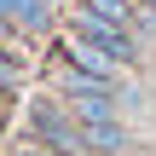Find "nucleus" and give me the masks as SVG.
Segmentation results:
<instances>
[{"label":"nucleus","mask_w":156,"mask_h":156,"mask_svg":"<svg viewBox=\"0 0 156 156\" xmlns=\"http://www.w3.org/2000/svg\"><path fill=\"white\" fill-rule=\"evenodd\" d=\"M29 139L46 145V151H58V156H98L93 139H87V127L69 116V104H64L58 93L29 98Z\"/></svg>","instance_id":"1"},{"label":"nucleus","mask_w":156,"mask_h":156,"mask_svg":"<svg viewBox=\"0 0 156 156\" xmlns=\"http://www.w3.org/2000/svg\"><path fill=\"white\" fill-rule=\"evenodd\" d=\"M69 35H75V41H87V46H98L104 58H116L122 69H139V64H145V46L133 41V29H116V23H104V17L81 12V6H75V23H69Z\"/></svg>","instance_id":"2"},{"label":"nucleus","mask_w":156,"mask_h":156,"mask_svg":"<svg viewBox=\"0 0 156 156\" xmlns=\"http://www.w3.org/2000/svg\"><path fill=\"white\" fill-rule=\"evenodd\" d=\"M0 17L17 35H46L52 29V0H0Z\"/></svg>","instance_id":"3"},{"label":"nucleus","mask_w":156,"mask_h":156,"mask_svg":"<svg viewBox=\"0 0 156 156\" xmlns=\"http://www.w3.org/2000/svg\"><path fill=\"white\" fill-rule=\"evenodd\" d=\"M87 139H93V151H98V156H133V127H127V116L93 122V127H87Z\"/></svg>","instance_id":"4"},{"label":"nucleus","mask_w":156,"mask_h":156,"mask_svg":"<svg viewBox=\"0 0 156 156\" xmlns=\"http://www.w3.org/2000/svg\"><path fill=\"white\" fill-rule=\"evenodd\" d=\"M81 12H93V17H104L116 29H133V35H139V17H145L139 0H81Z\"/></svg>","instance_id":"5"},{"label":"nucleus","mask_w":156,"mask_h":156,"mask_svg":"<svg viewBox=\"0 0 156 156\" xmlns=\"http://www.w3.org/2000/svg\"><path fill=\"white\" fill-rule=\"evenodd\" d=\"M12 156H58V151H46V145H35V139H23V145H12Z\"/></svg>","instance_id":"6"},{"label":"nucleus","mask_w":156,"mask_h":156,"mask_svg":"<svg viewBox=\"0 0 156 156\" xmlns=\"http://www.w3.org/2000/svg\"><path fill=\"white\" fill-rule=\"evenodd\" d=\"M139 6H151V12H156V0H139Z\"/></svg>","instance_id":"7"},{"label":"nucleus","mask_w":156,"mask_h":156,"mask_svg":"<svg viewBox=\"0 0 156 156\" xmlns=\"http://www.w3.org/2000/svg\"><path fill=\"white\" fill-rule=\"evenodd\" d=\"M52 6H58V0H52Z\"/></svg>","instance_id":"8"}]
</instances>
